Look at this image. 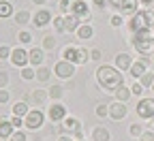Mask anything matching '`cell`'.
I'll list each match as a JSON object with an SVG mask.
<instances>
[{"label":"cell","instance_id":"1","mask_svg":"<svg viewBox=\"0 0 154 141\" xmlns=\"http://www.w3.org/2000/svg\"><path fill=\"white\" fill-rule=\"evenodd\" d=\"M96 81H99V86L105 92H116L124 84V77H122V71H118L116 66L101 64L99 69H96Z\"/></svg>","mask_w":154,"mask_h":141},{"label":"cell","instance_id":"2","mask_svg":"<svg viewBox=\"0 0 154 141\" xmlns=\"http://www.w3.org/2000/svg\"><path fill=\"white\" fill-rule=\"evenodd\" d=\"M150 28H152V22L148 17V11H139V13H135L133 17H128L131 36H135V34H150Z\"/></svg>","mask_w":154,"mask_h":141},{"label":"cell","instance_id":"3","mask_svg":"<svg viewBox=\"0 0 154 141\" xmlns=\"http://www.w3.org/2000/svg\"><path fill=\"white\" fill-rule=\"evenodd\" d=\"M131 43H133L135 51H137L139 56L154 54V38L150 34H135V36H131Z\"/></svg>","mask_w":154,"mask_h":141},{"label":"cell","instance_id":"4","mask_svg":"<svg viewBox=\"0 0 154 141\" xmlns=\"http://www.w3.org/2000/svg\"><path fill=\"white\" fill-rule=\"evenodd\" d=\"M43 124H45V113H43V109H38V107H32L30 113L24 118V126L28 130H38Z\"/></svg>","mask_w":154,"mask_h":141},{"label":"cell","instance_id":"5","mask_svg":"<svg viewBox=\"0 0 154 141\" xmlns=\"http://www.w3.org/2000/svg\"><path fill=\"white\" fill-rule=\"evenodd\" d=\"M54 75L58 79H71L75 75V64L66 62V60H58V62L54 64Z\"/></svg>","mask_w":154,"mask_h":141},{"label":"cell","instance_id":"6","mask_svg":"<svg viewBox=\"0 0 154 141\" xmlns=\"http://www.w3.org/2000/svg\"><path fill=\"white\" fill-rule=\"evenodd\" d=\"M9 60H11V64H15V66H19V69L30 66V51H28L26 47H15Z\"/></svg>","mask_w":154,"mask_h":141},{"label":"cell","instance_id":"7","mask_svg":"<svg viewBox=\"0 0 154 141\" xmlns=\"http://www.w3.org/2000/svg\"><path fill=\"white\" fill-rule=\"evenodd\" d=\"M137 115L143 120H152L154 118V98H141L137 103Z\"/></svg>","mask_w":154,"mask_h":141},{"label":"cell","instance_id":"8","mask_svg":"<svg viewBox=\"0 0 154 141\" xmlns=\"http://www.w3.org/2000/svg\"><path fill=\"white\" fill-rule=\"evenodd\" d=\"M148 64H150V58H148V56H141L137 62H133V66H131V71H128V73H131V77H135V79L139 81L141 75H143V73H148Z\"/></svg>","mask_w":154,"mask_h":141},{"label":"cell","instance_id":"9","mask_svg":"<svg viewBox=\"0 0 154 141\" xmlns=\"http://www.w3.org/2000/svg\"><path fill=\"white\" fill-rule=\"evenodd\" d=\"M49 120L54 124H60V122H64V118H66V107L60 103V100H58V103H54L51 107H49Z\"/></svg>","mask_w":154,"mask_h":141},{"label":"cell","instance_id":"10","mask_svg":"<svg viewBox=\"0 0 154 141\" xmlns=\"http://www.w3.org/2000/svg\"><path fill=\"white\" fill-rule=\"evenodd\" d=\"M126 113H128L126 103H120V100H113V103H109V118H111V120H124Z\"/></svg>","mask_w":154,"mask_h":141},{"label":"cell","instance_id":"11","mask_svg":"<svg viewBox=\"0 0 154 141\" xmlns=\"http://www.w3.org/2000/svg\"><path fill=\"white\" fill-rule=\"evenodd\" d=\"M51 19H54V15H51L47 9H38V11L32 15V24H34L36 28H45L47 24H51Z\"/></svg>","mask_w":154,"mask_h":141},{"label":"cell","instance_id":"12","mask_svg":"<svg viewBox=\"0 0 154 141\" xmlns=\"http://www.w3.org/2000/svg\"><path fill=\"white\" fill-rule=\"evenodd\" d=\"M69 15H77L79 19H88V17H90V7H88V2H86V0H75Z\"/></svg>","mask_w":154,"mask_h":141},{"label":"cell","instance_id":"13","mask_svg":"<svg viewBox=\"0 0 154 141\" xmlns=\"http://www.w3.org/2000/svg\"><path fill=\"white\" fill-rule=\"evenodd\" d=\"M133 66V58L126 54V51H120V54H116V69L122 71V73H128Z\"/></svg>","mask_w":154,"mask_h":141},{"label":"cell","instance_id":"14","mask_svg":"<svg viewBox=\"0 0 154 141\" xmlns=\"http://www.w3.org/2000/svg\"><path fill=\"white\" fill-rule=\"evenodd\" d=\"M118 13L122 17H133L135 13H139V0H124Z\"/></svg>","mask_w":154,"mask_h":141},{"label":"cell","instance_id":"15","mask_svg":"<svg viewBox=\"0 0 154 141\" xmlns=\"http://www.w3.org/2000/svg\"><path fill=\"white\" fill-rule=\"evenodd\" d=\"M17 128L11 124V120H7V118H0V141H9L11 137H13V133H15Z\"/></svg>","mask_w":154,"mask_h":141},{"label":"cell","instance_id":"16","mask_svg":"<svg viewBox=\"0 0 154 141\" xmlns=\"http://www.w3.org/2000/svg\"><path fill=\"white\" fill-rule=\"evenodd\" d=\"M43 60H45V49L43 47H32L30 49V66H43Z\"/></svg>","mask_w":154,"mask_h":141},{"label":"cell","instance_id":"17","mask_svg":"<svg viewBox=\"0 0 154 141\" xmlns=\"http://www.w3.org/2000/svg\"><path fill=\"white\" fill-rule=\"evenodd\" d=\"M90 141H111V133L105 126H94L90 133Z\"/></svg>","mask_w":154,"mask_h":141},{"label":"cell","instance_id":"18","mask_svg":"<svg viewBox=\"0 0 154 141\" xmlns=\"http://www.w3.org/2000/svg\"><path fill=\"white\" fill-rule=\"evenodd\" d=\"M62 128H64V133H77V130H82V122L73 115H66L62 122Z\"/></svg>","mask_w":154,"mask_h":141},{"label":"cell","instance_id":"19","mask_svg":"<svg viewBox=\"0 0 154 141\" xmlns=\"http://www.w3.org/2000/svg\"><path fill=\"white\" fill-rule=\"evenodd\" d=\"M82 24L84 22L77 15H64V28H66V32H77Z\"/></svg>","mask_w":154,"mask_h":141},{"label":"cell","instance_id":"20","mask_svg":"<svg viewBox=\"0 0 154 141\" xmlns=\"http://www.w3.org/2000/svg\"><path fill=\"white\" fill-rule=\"evenodd\" d=\"M30 105H28V100H17V103L13 105V115H19V118H26L30 113Z\"/></svg>","mask_w":154,"mask_h":141},{"label":"cell","instance_id":"21","mask_svg":"<svg viewBox=\"0 0 154 141\" xmlns=\"http://www.w3.org/2000/svg\"><path fill=\"white\" fill-rule=\"evenodd\" d=\"M75 34H77V38H82V41H88V38L94 36V26L92 24H82Z\"/></svg>","mask_w":154,"mask_h":141},{"label":"cell","instance_id":"22","mask_svg":"<svg viewBox=\"0 0 154 141\" xmlns=\"http://www.w3.org/2000/svg\"><path fill=\"white\" fill-rule=\"evenodd\" d=\"M54 75V69H49V66H36V81H41V84H45L47 79Z\"/></svg>","mask_w":154,"mask_h":141},{"label":"cell","instance_id":"23","mask_svg":"<svg viewBox=\"0 0 154 141\" xmlns=\"http://www.w3.org/2000/svg\"><path fill=\"white\" fill-rule=\"evenodd\" d=\"M131 94H133V92H131V88H126L124 84H122V86H120L118 90L113 92L116 100H120V103H128V98H131Z\"/></svg>","mask_w":154,"mask_h":141},{"label":"cell","instance_id":"24","mask_svg":"<svg viewBox=\"0 0 154 141\" xmlns=\"http://www.w3.org/2000/svg\"><path fill=\"white\" fill-rule=\"evenodd\" d=\"M30 98L34 100V105L41 107V105L45 103V100L49 98V94H47V90H32V92H30Z\"/></svg>","mask_w":154,"mask_h":141},{"label":"cell","instance_id":"25","mask_svg":"<svg viewBox=\"0 0 154 141\" xmlns=\"http://www.w3.org/2000/svg\"><path fill=\"white\" fill-rule=\"evenodd\" d=\"M11 15H15L13 2H11V0H0V17L7 19V17H11Z\"/></svg>","mask_w":154,"mask_h":141},{"label":"cell","instance_id":"26","mask_svg":"<svg viewBox=\"0 0 154 141\" xmlns=\"http://www.w3.org/2000/svg\"><path fill=\"white\" fill-rule=\"evenodd\" d=\"M47 94H49V98L54 100V103H58V100L64 96V88H62L60 84H56V86H51V88L47 90Z\"/></svg>","mask_w":154,"mask_h":141},{"label":"cell","instance_id":"27","mask_svg":"<svg viewBox=\"0 0 154 141\" xmlns=\"http://www.w3.org/2000/svg\"><path fill=\"white\" fill-rule=\"evenodd\" d=\"M90 60V51L86 47H77V56H75V66L77 64H86Z\"/></svg>","mask_w":154,"mask_h":141},{"label":"cell","instance_id":"28","mask_svg":"<svg viewBox=\"0 0 154 141\" xmlns=\"http://www.w3.org/2000/svg\"><path fill=\"white\" fill-rule=\"evenodd\" d=\"M13 17H15V22H17L19 26H26V24L30 22V19H32L30 11H26V9H24V11H17V13H15Z\"/></svg>","mask_w":154,"mask_h":141},{"label":"cell","instance_id":"29","mask_svg":"<svg viewBox=\"0 0 154 141\" xmlns=\"http://www.w3.org/2000/svg\"><path fill=\"white\" fill-rule=\"evenodd\" d=\"M56 45H58V38H56L54 34H47V36H43V43H41V47H43L45 51H51V49H56Z\"/></svg>","mask_w":154,"mask_h":141},{"label":"cell","instance_id":"30","mask_svg":"<svg viewBox=\"0 0 154 141\" xmlns=\"http://www.w3.org/2000/svg\"><path fill=\"white\" fill-rule=\"evenodd\" d=\"M19 77L26 79V81H32V79H36V69L34 66H24L19 71Z\"/></svg>","mask_w":154,"mask_h":141},{"label":"cell","instance_id":"31","mask_svg":"<svg viewBox=\"0 0 154 141\" xmlns=\"http://www.w3.org/2000/svg\"><path fill=\"white\" fill-rule=\"evenodd\" d=\"M75 56H77V47H75V45L64 47V51H62V60H66V62H73V64H75Z\"/></svg>","mask_w":154,"mask_h":141},{"label":"cell","instance_id":"32","mask_svg":"<svg viewBox=\"0 0 154 141\" xmlns=\"http://www.w3.org/2000/svg\"><path fill=\"white\" fill-rule=\"evenodd\" d=\"M51 26H54V30L60 34V32H66V28H64V17L62 15H56L54 19H51Z\"/></svg>","mask_w":154,"mask_h":141},{"label":"cell","instance_id":"33","mask_svg":"<svg viewBox=\"0 0 154 141\" xmlns=\"http://www.w3.org/2000/svg\"><path fill=\"white\" fill-rule=\"evenodd\" d=\"M94 113H96V118H101V120L109 118V105H107V103H99V105H96V109H94Z\"/></svg>","mask_w":154,"mask_h":141},{"label":"cell","instance_id":"34","mask_svg":"<svg viewBox=\"0 0 154 141\" xmlns=\"http://www.w3.org/2000/svg\"><path fill=\"white\" fill-rule=\"evenodd\" d=\"M139 84H141L143 88H152V86H154V73H150V71L143 73L141 79H139Z\"/></svg>","mask_w":154,"mask_h":141},{"label":"cell","instance_id":"35","mask_svg":"<svg viewBox=\"0 0 154 141\" xmlns=\"http://www.w3.org/2000/svg\"><path fill=\"white\" fill-rule=\"evenodd\" d=\"M17 41L22 43V47H24V45H30V43H32V34H30L28 30H22V32L17 34Z\"/></svg>","mask_w":154,"mask_h":141},{"label":"cell","instance_id":"36","mask_svg":"<svg viewBox=\"0 0 154 141\" xmlns=\"http://www.w3.org/2000/svg\"><path fill=\"white\" fill-rule=\"evenodd\" d=\"M109 24H111V26H113V28H120V26H122V24H124V17H122V15H120V13H116V15H113V17H111V19H109Z\"/></svg>","mask_w":154,"mask_h":141},{"label":"cell","instance_id":"37","mask_svg":"<svg viewBox=\"0 0 154 141\" xmlns=\"http://www.w3.org/2000/svg\"><path fill=\"white\" fill-rule=\"evenodd\" d=\"M9 71H0V90H5L7 86H9Z\"/></svg>","mask_w":154,"mask_h":141},{"label":"cell","instance_id":"38","mask_svg":"<svg viewBox=\"0 0 154 141\" xmlns=\"http://www.w3.org/2000/svg\"><path fill=\"white\" fill-rule=\"evenodd\" d=\"M11 54H13V49H11L9 45H0V60H7V58H11Z\"/></svg>","mask_w":154,"mask_h":141},{"label":"cell","instance_id":"39","mask_svg":"<svg viewBox=\"0 0 154 141\" xmlns=\"http://www.w3.org/2000/svg\"><path fill=\"white\" fill-rule=\"evenodd\" d=\"M9 141H28V137H26V133H24V130H15V133H13V137H11Z\"/></svg>","mask_w":154,"mask_h":141},{"label":"cell","instance_id":"40","mask_svg":"<svg viewBox=\"0 0 154 141\" xmlns=\"http://www.w3.org/2000/svg\"><path fill=\"white\" fill-rule=\"evenodd\" d=\"M9 120H11V124H13V126H15L17 130H19V128L24 126V118H19V115H11Z\"/></svg>","mask_w":154,"mask_h":141},{"label":"cell","instance_id":"41","mask_svg":"<svg viewBox=\"0 0 154 141\" xmlns=\"http://www.w3.org/2000/svg\"><path fill=\"white\" fill-rule=\"evenodd\" d=\"M73 2H75V0H60V9L69 15L71 13V7H73Z\"/></svg>","mask_w":154,"mask_h":141},{"label":"cell","instance_id":"42","mask_svg":"<svg viewBox=\"0 0 154 141\" xmlns=\"http://www.w3.org/2000/svg\"><path fill=\"white\" fill-rule=\"evenodd\" d=\"M143 90H146V88H143V86H141L139 81H137V84H133V86H131V92H133L135 96H141V94H143Z\"/></svg>","mask_w":154,"mask_h":141},{"label":"cell","instance_id":"43","mask_svg":"<svg viewBox=\"0 0 154 141\" xmlns=\"http://www.w3.org/2000/svg\"><path fill=\"white\" fill-rule=\"evenodd\" d=\"M131 135H133V137H141V135H143V126H141V124H133V126H131Z\"/></svg>","mask_w":154,"mask_h":141},{"label":"cell","instance_id":"44","mask_svg":"<svg viewBox=\"0 0 154 141\" xmlns=\"http://www.w3.org/2000/svg\"><path fill=\"white\" fill-rule=\"evenodd\" d=\"M9 100H11V92H9L7 88H5V90H0V103H2V105H7Z\"/></svg>","mask_w":154,"mask_h":141},{"label":"cell","instance_id":"45","mask_svg":"<svg viewBox=\"0 0 154 141\" xmlns=\"http://www.w3.org/2000/svg\"><path fill=\"white\" fill-rule=\"evenodd\" d=\"M122 2H124V0H107V5H109V9H113L116 13H118V11H120V7H122Z\"/></svg>","mask_w":154,"mask_h":141},{"label":"cell","instance_id":"46","mask_svg":"<svg viewBox=\"0 0 154 141\" xmlns=\"http://www.w3.org/2000/svg\"><path fill=\"white\" fill-rule=\"evenodd\" d=\"M139 141H154V133L152 130H143V135L139 137Z\"/></svg>","mask_w":154,"mask_h":141},{"label":"cell","instance_id":"47","mask_svg":"<svg viewBox=\"0 0 154 141\" xmlns=\"http://www.w3.org/2000/svg\"><path fill=\"white\" fill-rule=\"evenodd\" d=\"M139 5L143 7V11H148V9H154V0H139Z\"/></svg>","mask_w":154,"mask_h":141},{"label":"cell","instance_id":"48","mask_svg":"<svg viewBox=\"0 0 154 141\" xmlns=\"http://www.w3.org/2000/svg\"><path fill=\"white\" fill-rule=\"evenodd\" d=\"M101 58H103L101 49H92V51H90V60H94V62H96V60H101Z\"/></svg>","mask_w":154,"mask_h":141},{"label":"cell","instance_id":"49","mask_svg":"<svg viewBox=\"0 0 154 141\" xmlns=\"http://www.w3.org/2000/svg\"><path fill=\"white\" fill-rule=\"evenodd\" d=\"M92 5L99 7V9H103V7H107V0H92Z\"/></svg>","mask_w":154,"mask_h":141},{"label":"cell","instance_id":"50","mask_svg":"<svg viewBox=\"0 0 154 141\" xmlns=\"http://www.w3.org/2000/svg\"><path fill=\"white\" fill-rule=\"evenodd\" d=\"M58 141H73V137L64 133V135H60V137H58Z\"/></svg>","mask_w":154,"mask_h":141},{"label":"cell","instance_id":"51","mask_svg":"<svg viewBox=\"0 0 154 141\" xmlns=\"http://www.w3.org/2000/svg\"><path fill=\"white\" fill-rule=\"evenodd\" d=\"M73 135H75L77 141H82V139H84V133H82V130H77V133H73Z\"/></svg>","mask_w":154,"mask_h":141},{"label":"cell","instance_id":"52","mask_svg":"<svg viewBox=\"0 0 154 141\" xmlns=\"http://www.w3.org/2000/svg\"><path fill=\"white\" fill-rule=\"evenodd\" d=\"M32 2H34V5H45L47 0H32Z\"/></svg>","mask_w":154,"mask_h":141},{"label":"cell","instance_id":"53","mask_svg":"<svg viewBox=\"0 0 154 141\" xmlns=\"http://www.w3.org/2000/svg\"><path fill=\"white\" fill-rule=\"evenodd\" d=\"M152 60H154V54H152Z\"/></svg>","mask_w":154,"mask_h":141},{"label":"cell","instance_id":"54","mask_svg":"<svg viewBox=\"0 0 154 141\" xmlns=\"http://www.w3.org/2000/svg\"><path fill=\"white\" fill-rule=\"evenodd\" d=\"M152 92H154V86H152Z\"/></svg>","mask_w":154,"mask_h":141},{"label":"cell","instance_id":"55","mask_svg":"<svg viewBox=\"0 0 154 141\" xmlns=\"http://www.w3.org/2000/svg\"><path fill=\"white\" fill-rule=\"evenodd\" d=\"M152 30H154V26H152Z\"/></svg>","mask_w":154,"mask_h":141},{"label":"cell","instance_id":"56","mask_svg":"<svg viewBox=\"0 0 154 141\" xmlns=\"http://www.w3.org/2000/svg\"><path fill=\"white\" fill-rule=\"evenodd\" d=\"M82 141H86V139H82Z\"/></svg>","mask_w":154,"mask_h":141}]
</instances>
